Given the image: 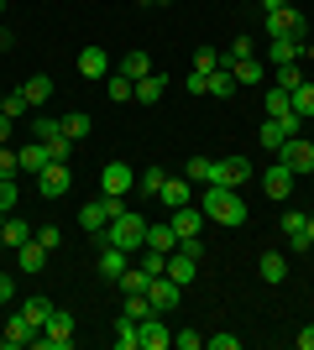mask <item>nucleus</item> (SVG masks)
<instances>
[{
	"label": "nucleus",
	"mask_w": 314,
	"mask_h": 350,
	"mask_svg": "<svg viewBox=\"0 0 314 350\" xmlns=\"http://www.w3.org/2000/svg\"><path fill=\"white\" fill-rule=\"evenodd\" d=\"M47 152H53V162H68V157H74V142L58 136V142H47Z\"/></svg>",
	"instance_id": "46"
},
{
	"label": "nucleus",
	"mask_w": 314,
	"mask_h": 350,
	"mask_svg": "<svg viewBox=\"0 0 314 350\" xmlns=\"http://www.w3.org/2000/svg\"><path fill=\"white\" fill-rule=\"evenodd\" d=\"M0 110H5V94H0Z\"/></svg>",
	"instance_id": "58"
},
{
	"label": "nucleus",
	"mask_w": 314,
	"mask_h": 350,
	"mask_svg": "<svg viewBox=\"0 0 314 350\" xmlns=\"http://www.w3.org/2000/svg\"><path fill=\"white\" fill-rule=\"evenodd\" d=\"M299 84H304L299 63H283V68H278V89H299Z\"/></svg>",
	"instance_id": "43"
},
{
	"label": "nucleus",
	"mask_w": 314,
	"mask_h": 350,
	"mask_svg": "<svg viewBox=\"0 0 314 350\" xmlns=\"http://www.w3.org/2000/svg\"><path fill=\"white\" fill-rule=\"evenodd\" d=\"M142 5H168V0H142Z\"/></svg>",
	"instance_id": "55"
},
{
	"label": "nucleus",
	"mask_w": 314,
	"mask_h": 350,
	"mask_svg": "<svg viewBox=\"0 0 314 350\" xmlns=\"http://www.w3.org/2000/svg\"><path fill=\"white\" fill-rule=\"evenodd\" d=\"M21 162H16V146H0V178H16Z\"/></svg>",
	"instance_id": "45"
},
{
	"label": "nucleus",
	"mask_w": 314,
	"mask_h": 350,
	"mask_svg": "<svg viewBox=\"0 0 314 350\" xmlns=\"http://www.w3.org/2000/svg\"><path fill=\"white\" fill-rule=\"evenodd\" d=\"M37 241H42L47 251H58V246H63V230H58V225H42V230H37Z\"/></svg>",
	"instance_id": "47"
},
{
	"label": "nucleus",
	"mask_w": 314,
	"mask_h": 350,
	"mask_svg": "<svg viewBox=\"0 0 314 350\" xmlns=\"http://www.w3.org/2000/svg\"><path fill=\"white\" fill-rule=\"evenodd\" d=\"M147 282H152V272L136 262V267H126V272L116 278V288H120V293H147Z\"/></svg>",
	"instance_id": "32"
},
{
	"label": "nucleus",
	"mask_w": 314,
	"mask_h": 350,
	"mask_svg": "<svg viewBox=\"0 0 314 350\" xmlns=\"http://www.w3.org/2000/svg\"><path fill=\"white\" fill-rule=\"evenodd\" d=\"M79 73H84V79H100V84H105V73H110V53L90 42L84 53H79Z\"/></svg>",
	"instance_id": "18"
},
{
	"label": "nucleus",
	"mask_w": 314,
	"mask_h": 350,
	"mask_svg": "<svg viewBox=\"0 0 314 350\" xmlns=\"http://www.w3.org/2000/svg\"><path fill=\"white\" fill-rule=\"evenodd\" d=\"M163 89H168V73L152 68L147 79H136V105H157V100H163Z\"/></svg>",
	"instance_id": "20"
},
{
	"label": "nucleus",
	"mask_w": 314,
	"mask_h": 350,
	"mask_svg": "<svg viewBox=\"0 0 314 350\" xmlns=\"http://www.w3.org/2000/svg\"><path fill=\"white\" fill-rule=\"evenodd\" d=\"M16 314H21V319H27L31 329H42V324L53 319V304H47V298H27V304L16 308Z\"/></svg>",
	"instance_id": "29"
},
{
	"label": "nucleus",
	"mask_w": 314,
	"mask_h": 350,
	"mask_svg": "<svg viewBox=\"0 0 314 350\" xmlns=\"http://www.w3.org/2000/svg\"><path fill=\"white\" fill-rule=\"evenodd\" d=\"M0 235H5V246H27V241H31V230H27V219H21V215H16V209H11V215H5V219H0Z\"/></svg>",
	"instance_id": "25"
},
{
	"label": "nucleus",
	"mask_w": 314,
	"mask_h": 350,
	"mask_svg": "<svg viewBox=\"0 0 314 350\" xmlns=\"http://www.w3.org/2000/svg\"><path fill=\"white\" fill-rule=\"evenodd\" d=\"M16 267H21L27 278H37V272H42V267H47V246H42V241H37V235H31L27 246H16Z\"/></svg>",
	"instance_id": "17"
},
{
	"label": "nucleus",
	"mask_w": 314,
	"mask_h": 350,
	"mask_svg": "<svg viewBox=\"0 0 314 350\" xmlns=\"http://www.w3.org/2000/svg\"><path fill=\"white\" fill-rule=\"evenodd\" d=\"M116 345L120 350H142V329H136V319H126V314L116 319Z\"/></svg>",
	"instance_id": "34"
},
{
	"label": "nucleus",
	"mask_w": 314,
	"mask_h": 350,
	"mask_svg": "<svg viewBox=\"0 0 314 350\" xmlns=\"http://www.w3.org/2000/svg\"><path fill=\"white\" fill-rule=\"evenodd\" d=\"M309 142H314V120H309Z\"/></svg>",
	"instance_id": "57"
},
{
	"label": "nucleus",
	"mask_w": 314,
	"mask_h": 350,
	"mask_svg": "<svg viewBox=\"0 0 314 350\" xmlns=\"http://www.w3.org/2000/svg\"><path fill=\"white\" fill-rule=\"evenodd\" d=\"M246 178H252V162L246 157H209V183H220V189H246Z\"/></svg>",
	"instance_id": "5"
},
{
	"label": "nucleus",
	"mask_w": 314,
	"mask_h": 350,
	"mask_svg": "<svg viewBox=\"0 0 314 350\" xmlns=\"http://www.w3.org/2000/svg\"><path fill=\"white\" fill-rule=\"evenodd\" d=\"M168 225L179 230V241H199V225H205V209L183 204V209H173V215H168Z\"/></svg>",
	"instance_id": "14"
},
{
	"label": "nucleus",
	"mask_w": 314,
	"mask_h": 350,
	"mask_svg": "<svg viewBox=\"0 0 314 350\" xmlns=\"http://www.w3.org/2000/svg\"><path fill=\"white\" fill-rule=\"evenodd\" d=\"M0 11H5V0H0Z\"/></svg>",
	"instance_id": "59"
},
{
	"label": "nucleus",
	"mask_w": 314,
	"mask_h": 350,
	"mask_svg": "<svg viewBox=\"0 0 314 350\" xmlns=\"http://www.w3.org/2000/svg\"><path fill=\"white\" fill-rule=\"evenodd\" d=\"M262 105H267V116H293V105H288V89H278V84L267 89V100H262Z\"/></svg>",
	"instance_id": "39"
},
{
	"label": "nucleus",
	"mask_w": 314,
	"mask_h": 350,
	"mask_svg": "<svg viewBox=\"0 0 314 350\" xmlns=\"http://www.w3.org/2000/svg\"><path fill=\"white\" fill-rule=\"evenodd\" d=\"M37 189H42L47 199H63V193L74 189V167H68V162H47L42 173H37Z\"/></svg>",
	"instance_id": "9"
},
{
	"label": "nucleus",
	"mask_w": 314,
	"mask_h": 350,
	"mask_svg": "<svg viewBox=\"0 0 314 350\" xmlns=\"http://www.w3.org/2000/svg\"><path fill=\"white\" fill-rule=\"evenodd\" d=\"M126 267H131V251H120V246H100V278L116 282Z\"/></svg>",
	"instance_id": "22"
},
{
	"label": "nucleus",
	"mask_w": 314,
	"mask_h": 350,
	"mask_svg": "<svg viewBox=\"0 0 314 350\" xmlns=\"http://www.w3.org/2000/svg\"><path fill=\"white\" fill-rule=\"evenodd\" d=\"M11 131H16V120H11V116H0V146L11 142Z\"/></svg>",
	"instance_id": "51"
},
{
	"label": "nucleus",
	"mask_w": 314,
	"mask_h": 350,
	"mask_svg": "<svg viewBox=\"0 0 314 350\" xmlns=\"http://www.w3.org/2000/svg\"><path fill=\"white\" fill-rule=\"evenodd\" d=\"M31 105H27V94H21V89H16V94H5V110H0V116H11V120H21L27 116Z\"/></svg>",
	"instance_id": "42"
},
{
	"label": "nucleus",
	"mask_w": 314,
	"mask_h": 350,
	"mask_svg": "<svg viewBox=\"0 0 314 350\" xmlns=\"http://www.w3.org/2000/svg\"><path fill=\"white\" fill-rule=\"evenodd\" d=\"M293 183H299V173H293V167H283V162H272L267 173H262V189H267V199H278V204H288Z\"/></svg>",
	"instance_id": "10"
},
{
	"label": "nucleus",
	"mask_w": 314,
	"mask_h": 350,
	"mask_svg": "<svg viewBox=\"0 0 314 350\" xmlns=\"http://www.w3.org/2000/svg\"><path fill=\"white\" fill-rule=\"evenodd\" d=\"M205 345H209V350H236L241 340H236V335H205Z\"/></svg>",
	"instance_id": "48"
},
{
	"label": "nucleus",
	"mask_w": 314,
	"mask_h": 350,
	"mask_svg": "<svg viewBox=\"0 0 314 350\" xmlns=\"http://www.w3.org/2000/svg\"><path fill=\"white\" fill-rule=\"evenodd\" d=\"M142 246H152V251H179V230L168 225V219H147V241Z\"/></svg>",
	"instance_id": "19"
},
{
	"label": "nucleus",
	"mask_w": 314,
	"mask_h": 350,
	"mask_svg": "<svg viewBox=\"0 0 314 350\" xmlns=\"http://www.w3.org/2000/svg\"><path fill=\"white\" fill-rule=\"evenodd\" d=\"M90 126H94V120L84 116V110H68V116H63V136H68V142H84Z\"/></svg>",
	"instance_id": "35"
},
{
	"label": "nucleus",
	"mask_w": 314,
	"mask_h": 350,
	"mask_svg": "<svg viewBox=\"0 0 314 350\" xmlns=\"http://www.w3.org/2000/svg\"><path fill=\"white\" fill-rule=\"evenodd\" d=\"M16 162H21V173H42L47 162H53V152H47V142H37V136H31L27 146H16Z\"/></svg>",
	"instance_id": "15"
},
{
	"label": "nucleus",
	"mask_w": 314,
	"mask_h": 350,
	"mask_svg": "<svg viewBox=\"0 0 314 350\" xmlns=\"http://www.w3.org/2000/svg\"><path fill=\"white\" fill-rule=\"evenodd\" d=\"M105 94H110V105H126V100H136V79H126L120 68H110V73H105Z\"/></svg>",
	"instance_id": "21"
},
{
	"label": "nucleus",
	"mask_w": 314,
	"mask_h": 350,
	"mask_svg": "<svg viewBox=\"0 0 314 350\" xmlns=\"http://www.w3.org/2000/svg\"><path fill=\"white\" fill-rule=\"evenodd\" d=\"M11 42H16V37H11V27H0V53H5Z\"/></svg>",
	"instance_id": "52"
},
{
	"label": "nucleus",
	"mask_w": 314,
	"mask_h": 350,
	"mask_svg": "<svg viewBox=\"0 0 314 350\" xmlns=\"http://www.w3.org/2000/svg\"><path fill=\"white\" fill-rule=\"evenodd\" d=\"M142 241H147V219L136 215V209H120V215H110V225H105V230H94V246L142 251Z\"/></svg>",
	"instance_id": "2"
},
{
	"label": "nucleus",
	"mask_w": 314,
	"mask_h": 350,
	"mask_svg": "<svg viewBox=\"0 0 314 350\" xmlns=\"http://www.w3.org/2000/svg\"><path fill=\"white\" fill-rule=\"evenodd\" d=\"M215 68H225V53H209V47H199V53H194V73H199V79H209Z\"/></svg>",
	"instance_id": "36"
},
{
	"label": "nucleus",
	"mask_w": 314,
	"mask_h": 350,
	"mask_svg": "<svg viewBox=\"0 0 314 350\" xmlns=\"http://www.w3.org/2000/svg\"><path fill=\"white\" fill-rule=\"evenodd\" d=\"M272 37H288V42H304L309 37V16L293 11V5H283V11H267V42Z\"/></svg>",
	"instance_id": "4"
},
{
	"label": "nucleus",
	"mask_w": 314,
	"mask_h": 350,
	"mask_svg": "<svg viewBox=\"0 0 314 350\" xmlns=\"http://www.w3.org/2000/svg\"><path fill=\"white\" fill-rule=\"evenodd\" d=\"M136 329H142V350H168L173 345V329L163 324V314H147Z\"/></svg>",
	"instance_id": "12"
},
{
	"label": "nucleus",
	"mask_w": 314,
	"mask_h": 350,
	"mask_svg": "<svg viewBox=\"0 0 314 350\" xmlns=\"http://www.w3.org/2000/svg\"><path fill=\"white\" fill-rule=\"evenodd\" d=\"M147 298H152V308H157V314H168V308H179V304H183V288L163 272V278H152V282H147Z\"/></svg>",
	"instance_id": "11"
},
{
	"label": "nucleus",
	"mask_w": 314,
	"mask_h": 350,
	"mask_svg": "<svg viewBox=\"0 0 314 350\" xmlns=\"http://www.w3.org/2000/svg\"><path fill=\"white\" fill-rule=\"evenodd\" d=\"M116 68L126 73V79H147V73H152V58L142 53V47H131V53H126V58H120Z\"/></svg>",
	"instance_id": "31"
},
{
	"label": "nucleus",
	"mask_w": 314,
	"mask_h": 350,
	"mask_svg": "<svg viewBox=\"0 0 314 350\" xmlns=\"http://www.w3.org/2000/svg\"><path fill=\"white\" fill-rule=\"evenodd\" d=\"M183 178L205 189V183H209V157H189V162H183Z\"/></svg>",
	"instance_id": "40"
},
{
	"label": "nucleus",
	"mask_w": 314,
	"mask_h": 350,
	"mask_svg": "<svg viewBox=\"0 0 314 350\" xmlns=\"http://www.w3.org/2000/svg\"><path fill=\"white\" fill-rule=\"evenodd\" d=\"M278 162L293 167V173H314V142L309 136H288V142L278 146Z\"/></svg>",
	"instance_id": "6"
},
{
	"label": "nucleus",
	"mask_w": 314,
	"mask_h": 350,
	"mask_svg": "<svg viewBox=\"0 0 314 350\" xmlns=\"http://www.w3.org/2000/svg\"><path fill=\"white\" fill-rule=\"evenodd\" d=\"M199 209H205L215 225H225V230L246 225V199H241V189H220V183H205V189H199Z\"/></svg>",
	"instance_id": "1"
},
{
	"label": "nucleus",
	"mask_w": 314,
	"mask_h": 350,
	"mask_svg": "<svg viewBox=\"0 0 314 350\" xmlns=\"http://www.w3.org/2000/svg\"><path fill=\"white\" fill-rule=\"evenodd\" d=\"M163 183H168V173H163V167H147V173H136V189H142V193H152V199H157V189H163Z\"/></svg>",
	"instance_id": "38"
},
{
	"label": "nucleus",
	"mask_w": 314,
	"mask_h": 350,
	"mask_svg": "<svg viewBox=\"0 0 314 350\" xmlns=\"http://www.w3.org/2000/svg\"><path fill=\"white\" fill-rule=\"evenodd\" d=\"M157 199H163V209H183V204H194V183L189 178H168L157 189Z\"/></svg>",
	"instance_id": "16"
},
{
	"label": "nucleus",
	"mask_w": 314,
	"mask_h": 350,
	"mask_svg": "<svg viewBox=\"0 0 314 350\" xmlns=\"http://www.w3.org/2000/svg\"><path fill=\"white\" fill-rule=\"evenodd\" d=\"M231 73H236V84H262V79H267V63L241 58V63H231Z\"/></svg>",
	"instance_id": "33"
},
{
	"label": "nucleus",
	"mask_w": 314,
	"mask_h": 350,
	"mask_svg": "<svg viewBox=\"0 0 314 350\" xmlns=\"http://www.w3.org/2000/svg\"><path fill=\"white\" fill-rule=\"evenodd\" d=\"M31 335H37V329H31V324L16 314V319L0 329V345H5V350H21V345H31Z\"/></svg>",
	"instance_id": "24"
},
{
	"label": "nucleus",
	"mask_w": 314,
	"mask_h": 350,
	"mask_svg": "<svg viewBox=\"0 0 314 350\" xmlns=\"http://www.w3.org/2000/svg\"><path fill=\"white\" fill-rule=\"evenodd\" d=\"M31 345H37V350H68V345H74V314L53 308V319L31 335Z\"/></svg>",
	"instance_id": "3"
},
{
	"label": "nucleus",
	"mask_w": 314,
	"mask_h": 350,
	"mask_svg": "<svg viewBox=\"0 0 314 350\" xmlns=\"http://www.w3.org/2000/svg\"><path fill=\"white\" fill-rule=\"evenodd\" d=\"M288 0H262V11H283Z\"/></svg>",
	"instance_id": "53"
},
{
	"label": "nucleus",
	"mask_w": 314,
	"mask_h": 350,
	"mask_svg": "<svg viewBox=\"0 0 314 350\" xmlns=\"http://www.w3.org/2000/svg\"><path fill=\"white\" fill-rule=\"evenodd\" d=\"M21 94H27V105L37 110V105H47V94H53V79H47V73H31L27 84H21Z\"/></svg>",
	"instance_id": "30"
},
{
	"label": "nucleus",
	"mask_w": 314,
	"mask_h": 350,
	"mask_svg": "<svg viewBox=\"0 0 314 350\" xmlns=\"http://www.w3.org/2000/svg\"><path fill=\"white\" fill-rule=\"evenodd\" d=\"M299 58H304V42H288V37H272V42H267V63H272V68L299 63Z\"/></svg>",
	"instance_id": "23"
},
{
	"label": "nucleus",
	"mask_w": 314,
	"mask_h": 350,
	"mask_svg": "<svg viewBox=\"0 0 314 350\" xmlns=\"http://www.w3.org/2000/svg\"><path fill=\"white\" fill-rule=\"evenodd\" d=\"M0 251H11V246H5V235H0Z\"/></svg>",
	"instance_id": "56"
},
{
	"label": "nucleus",
	"mask_w": 314,
	"mask_h": 350,
	"mask_svg": "<svg viewBox=\"0 0 314 350\" xmlns=\"http://www.w3.org/2000/svg\"><path fill=\"white\" fill-rule=\"evenodd\" d=\"M288 105H293V116L309 126L314 120V84H299V89H288Z\"/></svg>",
	"instance_id": "27"
},
{
	"label": "nucleus",
	"mask_w": 314,
	"mask_h": 350,
	"mask_svg": "<svg viewBox=\"0 0 314 350\" xmlns=\"http://www.w3.org/2000/svg\"><path fill=\"white\" fill-rule=\"evenodd\" d=\"M205 94H215V100H231V94H236V73L231 68H215L205 79Z\"/></svg>",
	"instance_id": "28"
},
{
	"label": "nucleus",
	"mask_w": 314,
	"mask_h": 350,
	"mask_svg": "<svg viewBox=\"0 0 314 350\" xmlns=\"http://www.w3.org/2000/svg\"><path fill=\"white\" fill-rule=\"evenodd\" d=\"M11 293H16V282L5 278V272H0V304H11Z\"/></svg>",
	"instance_id": "50"
},
{
	"label": "nucleus",
	"mask_w": 314,
	"mask_h": 350,
	"mask_svg": "<svg viewBox=\"0 0 314 350\" xmlns=\"http://www.w3.org/2000/svg\"><path fill=\"white\" fill-rule=\"evenodd\" d=\"M299 350H314V324H304V329H299Z\"/></svg>",
	"instance_id": "49"
},
{
	"label": "nucleus",
	"mask_w": 314,
	"mask_h": 350,
	"mask_svg": "<svg viewBox=\"0 0 314 350\" xmlns=\"http://www.w3.org/2000/svg\"><path fill=\"white\" fill-rule=\"evenodd\" d=\"M173 345H179V350H199L205 335H199V329H173Z\"/></svg>",
	"instance_id": "44"
},
{
	"label": "nucleus",
	"mask_w": 314,
	"mask_h": 350,
	"mask_svg": "<svg viewBox=\"0 0 314 350\" xmlns=\"http://www.w3.org/2000/svg\"><path fill=\"white\" fill-rule=\"evenodd\" d=\"M31 136H37V142H58V136H63V120L37 116V120H31Z\"/></svg>",
	"instance_id": "37"
},
{
	"label": "nucleus",
	"mask_w": 314,
	"mask_h": 350,
	"mask_svg": "<svg viewBox=\"0 0 314 350\" xmlns=\"http://www.w3.org/2000/svg\"><path fill=\"white\" fill-rule=\"evenodd\" d=\"M257 272H262V282H283L288 278V256H283V251H262Z\"/></svg>",
	"instance_id": "26"
},
{
	"label": "nucleus",
	"mask_w": 314,
	"mask_h": 350,
	"mask_svg": "<svg viewBox=\"0 0 314 350\" xmlns=\"http://www.w3.org/2000/svg\"><path fill=\"white\" fill-rule=\"evenodd\" d=\"M120 209H126V204H120V199H110V193H100V199H90V204H84V209H79V225H84V230H105V225H110V215H120Z\"/></svg>",
	"instance_id": "7"
},
{
	"label": "nucleus",
	"mask_w": 314,
	"mask_h": 350,
	"mask_svg": "<svg viewBox=\"0 0 314 350\" xmlns=\"http://www.w3.org/2000/svg\"><path fill=\"white\" fill-rule=\"evenodd\" d=\"M304 225H309V215H304V209H283V235H288V251H314V246H309V230H304Z\"/></svg>",
	"instance_id": "13"
},
{
	"label": "nucleus",
	"mask_w": 314,
	"mask_h": 350,
	"mask_svg": "<svg viewBox=\"0 0 314 350\" xmlns=\"http://www.w3.org/2000/svg\"><path fill=\"white\" fill-rule=\"evenodd\" d=\"M131 189H136V173L126 167V162H105V167H100V193H110V199H126Z\"/></svg>",
	"instance_id": "8"
},
{
	"label": "nucleus",
	"mask_w": 314,
	"mask_h": 350,
	"mask_svg": "<svg viewBox=\"0 0 314 350\" xmlns=\"http://www.w3.org/2000/svg\"><path fill=\"white\" fill-rule=\"evenodd\" d=\"M304 230H309V246H314V219H309V225H304Z\"/></svg>",
	"instance_id": "54"
},
{
	"label": "nucleus",
	"mask_w": 314,
	"mask_h": 350,
	"mask_svg": "<svg viewBox=\"0 0 314 350\" xmlns=\"http://www.w3.org/2000/svg\"><path fill=\"white\" fill-rule=\"evenodd\" d=\"M16 199H21V193H16V178H0V219L16 209Z\"/></svg>",
	"instance_id": "41"
}]
</instances>
